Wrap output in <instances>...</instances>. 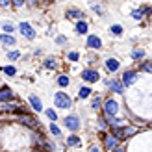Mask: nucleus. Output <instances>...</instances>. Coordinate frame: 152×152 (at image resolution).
Here are the masks:
<instances>
[{"label": "nucleus", "instance_id": "nucleus-33", "mask_svg": "<svg viewBox=\"0 0 152 152\" xmlns=\"http://www.w3.org/2000/svg\"><path fill=\"white\" fill-rule=\"evenodd\" d=\"M91 152H100V148H96V147H93V148H91Z\"/></svg>", "mask_w": 152, "mask_h": 152}, {"label": "nucleus", "instance_id": "nucleus-28", "mask_svg": "<svg viewBox=\"0 0 152 152\" xmlns=\"http://www.w3.org/2000/svg\"><path fill=\"white\" fill-rule=\"evenodd\" d=\"M4 30H6V32H13V24H10V22H6V24H4Z\"/></svg>", "mask_w": 152, "mask_h": 152}, {"label": "nucleus", "instance_id": "nucleus-7", "mask_svg": "<svg viewBox=\"0 0 152 152\" xmlns=\"http://www.w3.org/2000/svg\"><path fill=\"white\" fill-rule=\"evenodd\" d=\"M82 78L86 80V82H96L98 80V72L93 71V69H86L82 72Z\"/></svg>", "mask_w": 152, "mask_h": 152}, {"label": "nucleus", "instance_id": "nucleus-13", "mask_svg": "<svg viewBox=\"0 0 152 152\" xmlns=\"http://www.w3.org/2000/svg\"><path fill=\"white\" fill-rule=\"evenodd\" d=\"M0 41H2L4 45H7V47H10V45H15V37L7 35V34H2V35H0Z\"/></svg>", "mask_w": 152, "mask_h": 152}, {"label": "nucleus", "instance_id": "nucleus-27", "mask_svg": "<svg viewBox=\"0 0 152 152\" xmlns=\"http://www.w3.org/2000/svg\"><path fill=\"white\" fill-rule=\"evenodd\" d=\"M45 65H47L48 69H52V67H56V61H54V59H47V61H45Z\"/></svg>", "mask_w": 152, "mask_h": 152}, {"label": "nucleus", "instance_id": "nucleus-18", "mask_svg": "<svg viewBox=\"0 0 152 152\" xmlns=\"http://www.w3.org/2000/svg\"><path fill=\"white\" fill-rule=\"evenodd\" d=\"M78 95H80V98H87V96L91 95V89H89V87H82Z\"/></svg>", "mask_w": 152, "mask_h": 152}, {"label": "nucleus", "instance_id": "nucleus-10", "mask_svg": "<svg viewBox=\"0 0 152 152\" xmlns=\"http://www.w3.org/2000/svg\"><path fill=\"white\" fill-rule=\"evenodd\" d=\"M110 87L115 91V93H119V95H123V91H124V86L121 82H117V80H113V82H110Z\"/></svg>", "mask_w": 152, "mask_h": 152}, {"label": "nucleus", "instance_id": "nucleus-5", "mask_svg": "<svg viewBox=\"0 0 152 152\" xmlns=\"http://www.w3.org/2000/svg\"><path fill=\"white\" fill-rule=\"evenodd\" d=\"M135 80H137V72H134V71H126L123 74V86H132Z\"/></svg>", "mask_w": 152, "mask_h": 152}, {"label": "nucleus", "instance_id": "nucleus-14", "mask_svg": "<svg viewBox=\"0 0 152 152\" xmlns=\"http://www.w3.org/2000/svg\"><path fill=\"white\" fill-rule=\"evenodd\" d=\"M117 143H119V139H117V137H113V135H111V137H106V147L111 148V150L117 147Z\"/></svg>", "mask_w": 152, "mask_h": 152}, {"label": "nucleus", "instance_id": "nucleus-25", "mask_svg": "<svg viewBox=\"0 0 152 152\" xmlns=\"http://www.w3.org/2000/svg\"><path fill=\"white\" fill-rule=\"evenodd\" d=\"M98 106H100V96H95V98H93V108L98 110Z\"/></svg>", "mask_w": 152, "mask_h": 152}, {"label": "nucleus", "instance_id": "nucleus-26", "mask_svg": "<svg viewBox=\"0 0 152 152\" xmlns=\"http://www.w3.org/2000/svg\"><path fill=\"white\" fill-rule=\"evenodd\" d=\"M4 72L10 74V76H13L15 74V69H13V67H4Z\"/></svg>", "mask_w": 152, "mask_h": 152}, {"label": "nucleus", "instance_id": "nucleus-2", "mask_svg": "<svg viewBox=\"0 0 152 152\" xmlns=\"http://www.w3.org/2000/svg\"><path fill=\"white\" fill-rule=\"evenodd\" d=\"M132 134H135V128H113V137L117 139H124Z\"/></svg>", "mask_w": 152, "mask_h": 152}, {"label": "nucleus", "instance_id": "nucleus-16", "mask_svg": "<svg viewBox=\"0 0 152 152\" xmlns=\"http://www.w3.org/2000/svg\"><path fill=\"white\" fill-rule=\"evenodd\" d=\"M67 143L71 147H76V145H80V137L78 135H71V137H67Z\"/></svg>", "mask_w": 152, "mask_h": 152}, {"label": "nucleus", "instance_id": "nucleus-32", "mask_svg": "<svg viewBox=\"0 0 152 152\" xmlns=\"http://www.w3.org/2000/svg\"><path fill=\"white\" fill-rule=\"evenodd\" d=\"M69 58L72 59V61H76V59H78V54H76V52H71V54H69Z\"/></svg>", "mask_w": 152, "mask_h": 152}, {"label": "nucleus", "instance_id": "nucleus-23", "mask_svg": "<svg viewBox=\"0 0 152 152\" xmlns=\"http://www.w3.org/2000/svg\"><path fill=\"white\" fill-rule=\"evenodd\" d=\"M121 32H123V28H121L119 24H115V26H111V34H115V35H119Z\"/></svg>", "mask_w": 152, "mask_h": 152}, {"label": "nucleus", "instance_id": "nucleus-8", "mask_svg": "<svg viewBox=\"0 0 152 152\" xmlns=\"http://www.w3.org/2000/svg\"><path fill=\"white\" fill-rule=\"evenodd\" d=\"M11 98H13V93H11V89H10V87H4V89H0V102L11 100Z\"/></svg>", "mask_w": 152, "mask_h": 152}, {"label": "nucleus", "instance_id": "nucleus-11", "mask_svg": "<svg viewBox=\"0 0 152 152\" xmlns=\"http://www.w3.org/2000/svg\"><path fill=\"white\" fill-rule=\"evenodd\" d=\"M20 121H22V123H26L30 128H37V121H35L34 117H30V115H22Z\"/></svg>", "mask_w": 152, "mask_h": 152}, {"label": "nucleus", "instance_id": "nucleus-31", "mask_svg": "<svg viewBox=\"0 0 152 152\" xmlns=\"http://www.w3.org/2000/svg\"><path fill=\"white\" fill-rule=\"evenodd\" d=\"M141 15H143L141 11H134V13H132V17H134V19H141Z\"/></svg>", "mask_w": 152, "mask_h": 152}, {"label": "nucleus", "instance_id": "nucleus-24", "mask_svg": "<svg viewBox=\"0 0 152 152\" xmlns=\"http://www.w3.org/2000/svg\"><path fill=\"white\" fill-rule=\"evenodd\" d=\"M50 132L54 134V135H59V128H58V126H56L54 123H52V124H50Z\"/></svg>", "mask_w": 152, "mask_h": 152}, {"label": "nucleus", "instance_id": "nucleus-15", "mask_svg": "<svg viewBox=\"0 0 152 152\" xmlns=\"http://www.w3.org/2000/svg\"><path fill=\"white\" fill-rule=\"evenodd\" d=\"M106 67H108L110 71H117V69H119V61L111 58V59H108V61H106Z\"/></svg>", "mask_w": 152, "mask_h": 152}, {"label": "nucleus", "instance_id": "nucleus-4", "mask_svg": "<svg viewBox=\"0 0 152 152\" xmlns=\"http://www.w3.org/2000/svg\"><path fill=\"white\" fill-rule=\"evenodd\" d=\"M20 28V32H22V35L26 37V39H34L35 37V32H34V28L28 24V22H22V24L19 26Z\"/></svg>", "mask_w": 152, "mask_h": 152}, {"label": "nucleus", "instance_id": "nucleus-35", "mask_svg": "<svg viewBox=\"0 0 152 152\" xmlns=\"http://www.w3.org/2000/svg\"><path fill=\"white\" fill-rule=\"evenodd\" d=\"M35 152H41V150H35Z\"/></svg>", "mask_w": 152, "mask_h": 152}, {"label": "nucleus", "instance_id": "nucleus-9", "mask_svg": "<svg viewBox=\"0 0 152 152\" xmlns=\"http://www.w3.org/2000/svg\"><path fill=\"white\" fill-rule=\"evenodd\" d=\"M87 45H89L91 48H100V47H102V41L98 39L96 35H89V37H87Z\"/></svg>", "mask_w": 152, "mask_h": 152}, {"label": "nucleus", "instance_id": "nucleus-22", "mask_svg": "<svg viewBox=\"0 0 152 152\" xmlns=\"http://www.w3.org/2000/svg\"><path fill=\"white\" fill-rule=\"evenodd\" d=\"M47 117L52 119V121H56V119H58V115H56V111H54V110H47Z\"/></svg>", "mask_w": 152, "mask_h": 152}, {"label": "nucleus", "instance_id": "nucleus-29", "mask_svg": "<svg viewBox=\"0 0 152 152\" xmlns=\"http://www.w3.org/2000/svg\"><path fill=\"white\" fill-rule=\"evenodd\" d=\"M69 17H80V11L78 10H71L69 11Z\"/></svg>", "mask_w": 152, "mask_h": 152}, {"label": "nucleus", "instance_id": "nucleus-30", "mask_svg": "<svg viewBox=\"0 0 152 152\" xmlns=\"http://www.w3.org/2000/svg\"><path fill=\"white\" fill-rule=\"evenodd\" d=\"M7 56H10V59H17L19 58V52H10Z\"/></svg>", "mask_w": 152, "mask_h": 152}, {"label": "nucleus", "instance_id": "nucleus-17", "mask_svg": "<svg viewBox=\"0 0 152 152\" xmlns=\"http://www.w3.org/2000/svg\"><path fill=\"white\" fill-rule=\"evenodd\" d=\"M76 32H78V34H86L87 32V24H86V22H78V24H76Z\"/></svg>", "mask_w": 152, "mask_h": 152}, {"label": "nucleus", "instance_id": "nucleus-34", "mask_svg": "<svg viewBox=\"0 0 152 152\" xmlns=\"http://www.w3.org/2000/svg\"><path fill=\"white\" fill-rule=\"evenodd\" d=\"M115 152H124V150L123 148H115Z\"/></svg>", "mask_w": 152, "mask_h": 152}, {"label": "nucleus", "instance_id": "nucleus-19", "mask_svg": "<svg viewBox=\"0 0 152 152\" xmlns=\"http://www.w3.org/2000/svg\"><path fill=\"white\" fill-rule=\"evenodd\" d=\"M58 83H59V86H61V87L69 86V78H67V76H59V78H58Z\"/></svg>", "mask_w": 152, "mask_h": 152}, {"label": "nucleus", "instance_id": "nucleus-12", "mask_svg": "<svg viewBox=\"0 0 152 152\" xmlns=\"http://www.w3.org/2000/svg\"><path fill=\"white\" fill-rule=\"evenodd\" d=\"M30 104L34 106V110H35V111H41V110H43V104H41V100H39L37 96H34V95L30 96Z\"/></svg>", "mask_w": 152, "mask_h": 152}, {"label": "nucleus", "instance_id": "nucleus-20", "mask_svg": "<svg viewBox=\"0 0 152 152\" xmlns=\"http://www.w3.org/2000/svg\"><path fill=\"white\" fill-rule=\"evenodd\" d=\"M141 69L145 72H152V61H147V63H141Z\"/></svg>", "mask_w": 152, "mask_h": 152}, {"label": "nucleus", "instance_id": "nucleus-1", "mask_svg": "<svg viewBox=\"0 0 152 152\" xmlns=\"http://www.w3.org/2000/svg\"><path fill=\"white\" fill-rule=\"evenodd\" d=\"M54 102H56V106L58 108H61V110H67V108H71V104H72V100H71V96L69 95H65V93H56V96H54Z\"/></svg>", "mask_w": 152, "mask_h": 152}, {"label": "nucleus", "instance_id": "nucleus-6", "mask_svg": "<svg viewBox=\"0 0 152 152\" xmlns=\"http://www.w3.org/2000/svg\"><path fill=\"white\" fill-rule=\"evenodd\" d=\"M65 126L69 128V130H72V132H76L80 128V123H78V117L76 115H71V117H67L65 119Z\"/></svg>", "mask_w": 152, "mask_h": 152}, {"label": "nucleus", "instance_id": "nucleus-21", "mask_svg": "<svg viewBox=\"0 0 152 152\" xmlns=\"http://www.w3.org/2000/svg\"><path fill=\"white\" fill-rule=\"evenodd\" d=\"M143 54H145V52H143V50H132V58L134 59H139V58H143Z\"/></svg>", "mask_w": 152, "mask_h": 152}, {"label": "nucleus", "instance_id": "nucleus-3", "mask_svg": "<svg viewBox=\"0 0 152 152\" xmlns=\"http://www.w3.org/2000/svg\"><path fill=\"white\" fill-rule=\"evenodd\" d=\"M117 110H119V106H117V102L113 100V98H110V100H106V104H104V113L108 117H113L117 113Z\"/></svg>", "mask_w": 152, "mask_h": 152}]
</instances>
